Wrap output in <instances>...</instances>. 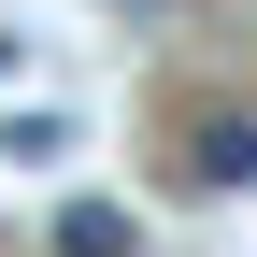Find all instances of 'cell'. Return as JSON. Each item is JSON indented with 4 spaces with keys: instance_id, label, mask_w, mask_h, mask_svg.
Instances as JSON below:
<instances>
[{
    "instance_id": "cell-1",
    "label": "cell",
    "mask_w": 257,
    "mask_h": 257,
    "mask_svg": "<svg viewBox=\"0 0 257 257\" xmlns=\"http://www.w3.org/2000/svg\"><path fill=\"white\" fill-rule=\"evenodd\" d=\"M186 172L200 186H257V114H200L186 128Z\"/></svg>"
},
{
    "instance_id": "cell-2",
    "label": "cell",
    "mask_w": 257,
    "mask_h": 257,
    "mask_svg": "<svg viewBox=\"0 0 257 257\" xmlns=\"http://www.w3.org/2000/svg\"><path fill=\"white\" fill-rule=\"evenodd\" d=\"M57 257H128V214L114 200H72V214H57Z\"/></svg>"
}]
</instances>
